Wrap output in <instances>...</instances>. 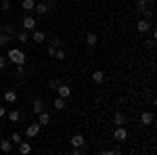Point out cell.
I'll return each instance as SVG.
<instances>
[{
    "instance_id": "1",
    "label": "cell",
    "mask_w": 157,
    "mask_h": 155,
    "mask_svg": "<svg viewBox=\"0 0 157 155\" xmlns=\"http://www.w3.org/2000/svg\"><path fill=\"white\" fill-rule=\"evenodd\" d=\"M6 61H11L15 65H25V63H27V55H25L21 48H11V50L6 52Z\"/></svg>"
},
{
    "instance_id": "2",
    "label": "cell",
    "mask_w": 157,
    "mask_h": 155,
    "mask_svg": "<svg viewBox=\"0 0 157 155\" xmlns=\"http://www.w3.org/2000/svg\"><path fill=\"white\" fill-rule=\"evenodd\" d=\"M151 27H153V21H149V19H145V17L136 23V29H138L140 34H149V32H151Z\"/></svg>"
},
{
    "instance_id": "3",
    "label": "cell",
    "mask_w": 157,
    "mask_h": 155,
    "mask_svg": "<svg viewBox=\"0 0 157 155\" xmlns=\"http://www.w3.org/2000/svg\"><path fill=\"white\" fill-rule=\"evenodd\" d=\"M57 95H59L61 99H69V96H71V86L59 84V86H57Z\"/></svg>"
},
{
    "instance_id": "4",
    "label": "cell",
    "mask_w": 157,
    "mask_h": 155,
    "mask_svg": "<svg viewBox=\"0 0 157 155\" xmlns=\"http://www.w3.org/2000/svg\"><path fill=\"white\" fill-rule=\"evenodd\" d=\"M113 138H115V141H120V143H124V141L128 138V130H126L124 126H117L115 132H113Z\"/></svg>"
},
{
    "instance_id": "5",
    "label": "cell",
    "mask_w": 157,
    "mask_h": 155,
    "mask_svg": "<svg viewBox=\"0 0 157 155\" xmlns=\"http://www.w3.org/2000/svg\"><path fill=\"white\" fill-rule=\"evenodd\" d=\"M38 132H40V124H29L25 128V136L27 138H34V136H38Z\"/></svg>"
},
{
    "instance_id": "6",
    "label": "cell",
    "mask_w": 157,
    "mask_h": 155,
    "mask_svg": "<svg viewBox=\"0 0 157 155\" xmlns=\"http://www.w3.org/2000/svg\"><path fill=\"white\" fill-rule=\"evenodd\" d=\"M155 122V115L151 113V111H143V115H140V124L143 126H151Z\"/></svg>"
},
{
    "instance_id": "7",
    "label": "cell",
    "mask_w": 157,
    "mask_h": 155,
    "mask_svg": "<svg viewBox=\"0 0 157 155\" xmlns=\"http://www.w3.org/2000/svg\"><path fill=\"white\" fill-rule=\"evenodd\" d=\"M38 124H40V128L50 124V113L48 111H40V113H38Z\"/></svg>"
},
{
    "instance_id": "8",
    "label": "cell",
    "mask_w": 157,
    "mask_h": 155,
    "mask_svg": "<svg viewBox=\"0 0 157 155\" xmlns=\"http://www.w3.org/2000/svg\"><path fill=\"white\" fill-rule=\"evenodd\" d=\"M36 19H34V17H25L23 19V29L25 32H34V29H36Z\"/></svg>"
},
{
    "instance_id": "9",
    "label": "cell",
    "mask_w": 157,
    "mask_h": 155,
    "mask_svg": "<svg viewBox=\"0 0 157 155\" xmlns=\"http://www.w3.org/2000/svg\"><path fill=\"white\" fill-rule=\"evenodd\" d=\"M29 40H32V42H36V44H40V42H44V40H46V34H44V32H40V29H34V34H32Z\"/></svg>"
},
{
    "instance_id": "10",
    "label": "cell",
    "mask_w": 157,
    "mask_h": 155,
    "mask_svg": "<svg viewBox=\"0 0 157 155\" xmlns=\"http://www.w3.org/2000/svg\"><path fill=\"white\" fill-rule=\"evenodd\" d=\"M107 80V76H105V72H101V69H97V72L92 73V82L94 84H103Z\"/></svg>"
},
{
    "instance_id": "11",
    "label": "cell",
    "mask_w": 157,
    "mask_h": 155,
    "mask_svg": "<svg viewBox=\"0 0 157 155\" xmlns=\"http://www.w3.org/2000/svg\"><path fill=\"white\" fill-rule=\"evenodd\" d=\"M11 149H13L11 138H2V141H0V151H2V153H11Z\"/></svg>"
},
{
    "instance_id": "12",
    "label": "cell",
    "mask_w": 157,
    "mask_h": 155,
    "mask_svg": "<svg viewBox=\"0 0 157 155\" xmlns=\"http://www.w3.org/2000/svg\"><path fill=\"white\" fill-rule=\"evenodd\" d=\"M71 145H73V147H84L86 138L82 136V134H73V136H71Z\"/></svg>"
},
{
    "instance_id": "13",
    "label": "cell",
    "mask_w": 157,
    "mask_h": 155,
    "mask_svg": "<svg viewBox=\"0 0 157 155\" xmlns=\"http://www.w3.org/2000/svg\"><path fill=\"white\" fill-rule=\"evenodd\" d=\"M48 6H50V4H46V2H40V4H36V6H34V11L42 17V15H46V13H48Z\"/></svg>"
},
{
    "instance_id": "14",
    "label": "cell",
    "mask_w": 157,
    "mask_h": 155,
    "mask_svg": "<svg viewBox=\"0 0 157 155\" xmlns=\"http://www.w3.org/2000/svg\"><path fill=\"white\" fill-rule=\"evenodd\" d=\"M6 118L11 119L13 124H17V122H19V119H21V113H19V111H17V109H11V111H6Z\"/></svg>"
},
{
    "instance_id": "15",
    "label": "cell",
    "mask_w": 157,
    "mask_h": 155,
    "mask_svg": "<svg viewBox=\"0 0 157 155\" xmlns=\"http://www.w3.org/2000/svg\"><path fill=\"white\" fill-rule=\"evenodd\" d=\"M32 111H34V113H40V111H44V101H42V99H36V101H34V105H32Z\"/></svg>"
},
{
    "instance_id": "16",
    "label": "cell",
    "mask_w": 157,
    "mask_h": 155,
    "mask_svg": "<svg viewBox=\"0 0 157 155\" xmlns=\"http://www.w3.org/2000/svg\"><path fill=\"white\" fill-rule=\"evenodd\" d=\"M4 101H6V103H17V92H15V90H6V92H4Z\"/></svg>"
},
{
    "instance_id": "17",
    "label": "cell",
    "mask_w": 157,
    "mask_h": 155,
    "mask_svg": "<svg viewBox=\"0 0 157 155\" xmlns=\"http://www.w3.org/2000/svg\"><path fill=\"white\" fill-rule=\"evenodd\" d=\"M147 9H149V2L147 0H136V11L140 13V15H145Z\"/></svg>"
},
{
    "instance_id": "18",
    "label": "cell",
    "mask_w": 157,
    "mask_h": 155,
    "mask_svg": "<svg viewBox=\"0 0 157 155\" xmlns=\"http://www.w3.org/2000/svg\"><path fill=\"white\" fill-rule=\"evenodd\" d=\"M97 42H98L97 34H92V32H90V34H86V44H88V46H97Z\"/></svg>"
},
{
    "instance_id": "19",
    "label": "cell",
    "mask_w": 157,
    "mask_h": 155,
    "mask_svg": "<svg viewBox=\"0 0 157 155\" xmlns=\"http://www.w3.org/2000/svg\"><path fill=\"white\" fill-rule=\"evenodd\" d=\"M34 6H36V0H23V2H21V9H23V11H34Z\"/></svg>"
},
{
    "instance_id": "20",
    "label": "cell",
    "mask_w": 157,
    "mask_h": 155,
    "mask_svg": "<svg viewBox=\"0 0 157 155\" xmlns=\"http://www.w3.org/2000/svg\"><path fill=\"white\" fill-rule=\"evenodd\" d=\"M19 153H21V155L32 153V145H29V143H25V141H21V143H19Z\"/></svg>"
},
{
    "instance_id": "21",
    "label": "cell",
    "mask_w": 157,
    "mask_h": 155,
    "mask_svg": "<svg viewBox=\"0 0 157 155\" xmlns=\"http://www.w3.org/2000/svg\"><path fill=\"white\" fill-rule=\"evenodd\" d=\"M113 124H115V126H124V124H126V115H124V113H115V115H113Z\"/></svg>"
},
{
    "instance_id": "22",
    "label": "cell",
    "mask_w": 157,
    "mask_h": 155,
    "mask_svg": "<svg viewBox=\"0 0 157 155\" xmlns=\"http://www.w3.org/2000/svg\"><path fill=\"white\" fill-rule=\"evenodd\" d=\"M52 105H55V109H57V111H63V109H65V99H61V96H57Z\"/></svg>"
},
{
    "instance_id": "23",
    "label": "cell",
    "mask_w": 157,
    "mask_h": 155,
    "mask_svg": "<svg viewBox=\"0 0 157 155\" xmlns=\"http://www.w3.org/2000/svg\"><path fill=\"white\" fill-rule=\"evenodd\" d=\"M17 40H19L21 44H27V40H29V34H27L25 29H21V32L17 34Z\"/></svg>"
},
{
    "instance_id": "24",
    "label": "cell",
    "mask_w": 157,
    "mask_h": 155,
    "mask_svg": "<svg viewBox=\"0 0 157 155\" xmlns=\"http://www.w3.org/2000/svg\"><path fill=\"white\" fill-rule=\"evenodd\" d=\"M0 11L9 13V11H11V2H9V0H0Z\"/></svg>"
},
{
    "instance_id": "25",
    "label": "cell",
    "mask_w": 157,
    "mask_h": 155,
    "mask_svg": "<svg viewBox=\"0 0 157 155\" xmlns=\"http://www.w3.org/2000/svg\"><path fill=\"white\" fill-rule=\"evenodd\" d=\"M21 141H23V136H21L19 132H15V134H13V136H11V143H13V145H19V143H21Z\"/></svg>"
},
{
    "instance_id": "26",
    "label": "cell",
    "mask_w": 157,
    "mask_h": 155,
    "mask_svg": "<svg viewBox=\"0 0 157 155\" xmlns=\"http://www.w3.org/2000/svg\"><path fill=\"white\" fill-rule=\"evenodd\" d=\"M65 57H67V55H65V50H63V48H57V50H55V59L63 61V59H65Z\"/></svg>"
},
{
    "instance_id": "27",
    "label": "cell",
    "mask_w": 157,
    "mask_h": 155,
    "mask_svg": "<svg viewBox=\"0 0 157 155\" xmlns=\"http://www.w3.org/2000/svg\"><path fill=\"white\" fill-rule=\"evenodd\" d=\"M2 34H6V36L13 38V34H15V27H13L11 23H6V25H4V32H2Z\"/></svg>"
},
{
    "instance_id": "28",
    "label": "cell",
    "mask_w": 157,
    "mask_h": 155,
    "mask_svg": "<svg viewBox=\"0 0 157 155\" xmlns=\"http://www.w3.org/2000/svg\"><path fill=\"white\" fill-rule=\"evenodd\" d=\"M9 40H11V36H6V34H0V48L4 46V44H6Z\"/></svg>"
},
{
    "instance_id": "29",
    "label": "cell",
    "mask_w": 157,
    "mask_h": 155,
    "mask_svg": "<svg viewBox=\"0 0 157 155\" xmlns=\"http://www.w3.org/2000/svg\"><path fill=\"white\" fill-rule=\"evenodd\" d=\"M50 46H55V48H61V40L57 36L55 38H50Z\"/></svg>"
},
{
    "instance_id": "30",
    "label": "cell",
    "mask_w": 157,
    "mask_h": 155,
    "mask_svg": "<svg viewBox=\"0 0 157 155\" xmlns=\"http://www.w3.org/2000/svg\"><path fill=\"white\" fill-rule=\"evenodd\" d=\"M59 80H55V78H52V80H50V82H48V86H50V88H55V90H57V86H59Z\"/></svg>"
},
{
    "instance_id": "31",
    "label": "cell",
    "mask_w": 157,
    "mask_h": 155,
    "mask_svg": "<svg viewBox=\"0 0 157 155\" xmlns=\"http://www.w3.org/2000/svg\"><path fill=\"white\" fill-rule=\"evenodd\" d=\"M147 46H149V48H153V46H155V36H151L149 40H147Z\"/></svg>"
},
{
    "instance_id": "32",
    "label": "cell",
    "mask_w": 157,
    "mask_h": 155,
    "mask_svg": "<svg viewBox=\"0 0 157 155\" xmlns=\"http://www.w3.org/2000/svg\"><path fill=\"white\" fill-rule=\"evenodd\" d=\"M6 63H9L6 57H0V69H4V67H6Z\"/></svg>"
},
{
    "instance_id": "33",
    "label": "cell",
    "mask_w": 157,
    "mask_h": 155,
    "mask_svg": "<svg viewBox=\"0 0 157 155\" xmlns=\"http://www.w3.org/2000/svg\"><path fill=\"white\" fill-rule=\"evenodd\" d=\"M17 73L23 76V73H25V65H17Z\"/></svg>"
},
{
    "instance_id": "34",
    "label": "cell",
    "mask_w": 157,
    "mask_h": 155,
    "mask_svg": "<svg viewBox=\"0 0 157 155\" xmlns=\"http://www.w3.org/2000/svg\"><path fill=\"white\" fill-rule=\"evenodd\" d=\"M55 50H57V48H55V46H48V50H46V52H48L50 57H55Z\"/></svg>"
},
{
    "instance_id": "35",
    "label": "cell",
    "mask_w": 157,
    "mask_h": 155,
    "mask_svg": "<svg viewBox=\"0 0 157 155\" xmlns=\"http://www.w3.org/2000/svg\"><path fill=\"white\" fill-rule=\"evenodd\" d=\"M0 118H6V107H0Z\"/></svg>"
},
{
    "instance_id": "36",
    "label": "cell",
    "mask_w": 157,
    "mask_h": 155,
    "mask_svg": "<svg viewBox=\"0 0 157 155\" xmlns=\"http://www.w3.org/2000/svg\"><path fill=\"white\" fill-rule=\"evenodd\" d=\"M42 2H46V4H50V2H52V0H42Z\"/></svg>"
}]
</instances>
